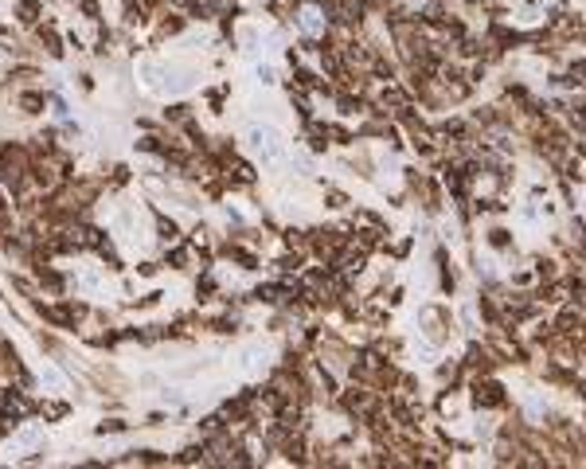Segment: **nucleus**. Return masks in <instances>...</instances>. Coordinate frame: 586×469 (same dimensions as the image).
<instances>
[{
    "label": "nucleus",
    "mask_w": 586,
    "mask_h": 469,
    "mask_svg": "<svg viewBox=\"0 0 586 469\" xmlns=\"http://www.w3.org/2000/svg\"><path fill=\"white\" fill-rule=\"evenodd\" d=\"M247 141H251L254 156L262 160V165H282L286 160V141H282V133L270 129V125H254L247 133Z\"/></svg>",
    "instance_id": "f257e3e1"
},
{
    "label": "nucleus",
    "mask_w": 586,
    "mask_h": 469,
    "mask_svg": "<svg viewBox=\"0 0 586 469\" xmlns=\"http://www.w3.org/2000/svg\"><path fill=\"white\" fill-rule=\"evenodd\" d=\"M301 28H305V32H317V12H301Z\"/></svg>",
    "instance_id": "f03ea898"
},
{
    "label": "nucleus",
    "mask_w": 586,
    "mask_h": 469,
    "mask_svg": "<svg viewBox=\"0 0 586 469\" xmlns=\"http://www.w3.org/2000/svg\"><path fill=\"white\" fill-rule=\"evenodd\" d=\"M43 384H48V387H59V372H43Z\"/></svg>",
    "instance_id": "7ed1b4c3"
}]
</instances>
